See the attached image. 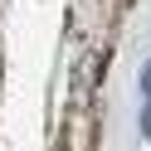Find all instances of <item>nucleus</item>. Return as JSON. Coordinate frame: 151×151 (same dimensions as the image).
Listing matches in <instances>:
<instances>
[{
	"instance_id": "f257e3e1",
	"label": "nucleus",
	"mask_w": 151,
	"mask_h": 151,
	"mask_svg": "<svg viewBox=\"0 0 151 151\" xmlns=\"http://www.w3.org/2000/svg\"><path fill=\"white\" fill-rule=\"evenodd\" d=\"M141 127H146V141H151V102L141 107Z\"/></svg>"
},
{
	"instance_id": "f03ea898",
	"label": "nucleus",
	"mask_w": 151,
	"mask_h": 151,
	"mask_svg": "<svg viewBox=\"0 0 151 151\" xmlns=\"http://www.w3.org/2000/svg\"><path fill=\"white\" fill-rule=\"evenodd\" d=\"M141 88H146V93H151V63H146V73H141Z\"/></svg>"
}]
</instances>
